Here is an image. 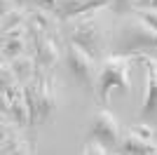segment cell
I'll use <instances>...</instances> for the list:
<instances>
[{"label":"cell","instance_id":"8","mask_svg":"<svg viewBox=\"0 0 157 155\" xmlns=\"http://www.w3.org/2000/svg\"><path fill=\"white\" fill-rule=\"evenodd\" d=\"M66 45H68V42H61V40L52 38V35H45L42 40H38V42L33 45V52H35V57H38L40 68H49V71H52L54 66L59 64L61 52H66Z\"/></svg>","mask_w":157,"mask_h":155},{"label":"cell","instance_id":"9","mask_svg":"<svg viewBox=\"0 0 157 155\" xmlns=\"http://www.w3.org/2000/svg\"><path fill=\"white\" fill-rule=\"evenodd\" d=\"M108 7H110V0H59L54 5V14L61 21H66L75 14L89 12V10H108Z\"/></svg>","mask_w":157,"mask_h":155},{"label":"cell","instance_id":"4","mask_svg":"<svg viewBox=\"0 0 157 155\" xmlns=\"http://www.w3.org/2000/svg\"><path fill=\"white\" fill-rule=\"evenodd\" d=\"M59 108V92L56 80L49 68L38 71V97H35V125H45L54 117Z\"/></svg>","mask_w":157,"mask_h":155},{"label":"cell","instance_id":"18","mask_svg":"<svg viewBox=\"0 0 157 155\" xmlns=\"http://www.w3.org/2000/svg\"><path fill=\"white\" fill-rule=\"evenodd\" d=\"M134 14H138V17H141L145 24L152 26V28L157 31V7H138Z\"/></svg>","mask_w":157,"mask_h":155},{"label":"cell","instance_id":"20","mask_svg":"<svg viewBox=\"0 0 157 155\" xmlns=\"http://www.w3.org/2000/svg\"><path fill=\"white\" fill-rule=\"evenodd\" d=\"M131 129H134L136 134H141L143 139H150V141H152V134H155V132H152V127H150V125H143V122H138V125H134Z\"/></svg>","mask_w":157,"mask_h":155},{"label":"cell","instance_id":"24","mask_svg":"<svg viewBox=\"0 0 157 155\" xmlns=\"http://www.w3.org/2000/svg\"><path fill=\"white\" fill-rule=\"evenodd\" d=\"M141 7H157V0H141Z\"/></svg>","mask_w":157,"mask_h":155},{"label":"cell","instance_id":"14","mask_svg":"<svg viewBox=\"0 0 157 155\" xmlns=\"http://www.w3.org/2000/svg\"><path fill=\"white\" fill-rule=\"evenodd\" d=\"M141 7V0H110V12L120 14V17H127V14H134Z\"/></svg>","mask_w":157,"mask_h":155},{"label":"cell","instance_id":"7","mask_svg":"<svg viewBox=\"0 0 157 155\" xmlns=\"http://www.w3.org/2000/svg\"><path fill=\"white\" fill-rule=\"evenodd\" d=\"M138 61L145 66L148 71V89H145V99H143V106L138 110V117H150L157 115V59L152 57H141L138 54Z\"/></svg>","mask_w":157,"mask_h":155},{"label":"cell","instance_id":"10","mask_svg":"<svg viewBox=\"0 0 157 155\" xmlns=\"http://www.w3.org/2000/svg\"><path fill=\"white\" fill-rule=\"evenodd\" d=\"M120 153L122 155H155L157 153V143L150 139H143L141 134H136L134 129H127L124 136H122V143H120Z\"/></svg>","mask_w":157,"mask_h":155},{"label":"cell","instance_id":"17","mask_svg":"<svg viewBox=\"0 0 157 155\" xmlns=\"http://www.w3.org/2000/svg\"><path fill=\"white\" fill-rule=\"evenodd\" d=\"M78 155H110V153H108V148H105L101 141H96V139H89V141H85V146L80 148Z\"/></svg>","mask_w":157,"mask_h":155},{"label":"cell","instance_id":"11","mask_svg":"<svg viewBox=\"0 0 157 155\" xmlns=\"http://www.w3.org/2000/svg\"><path fill=\"white\" fill-rule=\"evenodd\" d=\"M12 68H14V73H17V78H19L21 85L28 82V80H33V78L38 75V71H40L35 52H28V54H21V57L12 59Z\"/></svg>","mask_w":157,"mask_h":155},{"label":"cell","instance_id":"19","mask_svg":"<svg viewBox=\"0 0 157 155\" xmlns=\"http://www.w3.org/2000/svg\"><path fill=\"white\" fill-rule=\"evenodd\" d=\"M2 38L5 40H14V38H31V33H28V24H21L17 28H10V31L2 33Z\"/></svg>","mask_w":157,"mask_h":155},{"label":"cell","instance_id":"15","mask_svg":"<svg viewBox=\"0 0 157 155\" xmlns=\"http://www.w3.org/2000/svg\"><path fill=\"white\" fill-rule=\"evenodd\" d=\"M17 82H19V78H17V73L12 68V61L2 59L0 61V89H5L10 85H17Z\"/></svg>","mask_w":157,"mask_h":155},{"label":"cell","instance_id":"23","mask_svg":"<svg viewBox=\"0 0 157 155\" xmlns=\"http://www.w3.org/2000/svg\"><path fill=\"white\" fill-rule=\"evenodd\" d=\"M59 0H42V7H47V10H54V5H56Z\"/></svg>","mask_w":157,"mask_h":155},{"label":"cell","instance_id":"25","mask_svg":"<svg viewBox=\"0 0 157 155\" xmlns=\"http://www.w3.org/2000/svg\"><path fill=\"white\" fill-rule=\"evenodd\" d=\"M110 155H122V153H110Z\"/></svg>","mask_w":157,"mask_h":155},{"label":"cell","instance_id":"3","mask_svg":"<svg viewBox=\"0 0 157 155\" xmlns=\"http://www.w3.org/2000/svg\"><path fill=\"white\" fill-rule=\"evenodd\" d=\"M141 50H157V31L138 14H127L115 33L113 54H138Z\"/></svg>","mask_w":157,"mask_h":155},{"label":"cell","instance_id":"2","mask_svg":"<svg viewBox=\"0 0 157 155\" xmlns=\"http://www.w3.org/2000/svg\"><path fill=\"white\" fill-rule=\"evenodd\" d=\"M134 61H138V54H108L98 61L96 85H94L98 106H108V94L115 87L124 94H131V64Z\"/></svg>","mask_w":157,"mask_h":155},{"label":"cell","instance_id":"12","mask_svg":"<svg viewBox=\"0 0 157 155\" xmlns=\"http://www.w3.org/2000/svg\"><path fill=\"white\" fill-rule=\"evenodd\" d=\"M28 45H33L31 38H14V40H0V52H2V59L12 61V59L21 57V54H28Z\"/></svg>","mask_w":157,"mask_h":155},{"label":"cell","instance_id":"21","mask_svg":"<svg viewBox=\"0 0 157 155\" xmlns=\"http://www.w3.org/2000/svg\"><path fill=\"white\" fill-rule=\"evenodd\" d=\"M14 7H17V2H14V0H0V17H2V14H7L10 10H14Z\"/></svg>","mask_w":157,"mask_h":155},{"label":"cell","instance_id":"22","mask_svg":"<svg viewBox=\"0 0 157 155\" xmlns=\"http://www.w3.org/2000/svg\"><path fill=\"white\" fill-rule=\"evenodd\" d=\"M14 2L28 7V10H33V7H42V0H14Z\"/></svg>","mask_w":157,"mask_h":155},{"label":"cell","instance_id":"16","mask_svg":"<svg viewBox=\"0 0 157 155\" xmlns=\"http://www.w3.org/2000/svg\"><path fill=\"white\" fill-rule=\"evenodd\" d=\"M38 153V146H35V141L33 139H24V141H19L14 148H10L7 153H0V155H35Z\"/></svg>","mask_w":157,"mask_h":155},{"label":"cell","instance_id":"13","mask_svg":"<svg viewBox=\"0 0 157 155\" xmlns=\"http://www.w3.org/2000/svg\"><path fill=\"white\" fill-rule=\"evenodd\" d=\"M28 14H31V10L24 5H17L14 10H10L7 14H2V24H0V28H2V33L10 31V28H17V26L26 24L28 21Z\"/></svg>","mask_w":157,"mask_h":155},{"label":"cell","instance_id":"1","mask_svg":"<svg viewBox=\"0 0 157 155\" xmlns=\"http://www.w3.org/2000/svg\"><path fill=\"white\" fill-rule=\"evenodd\" d=\"M63 33L68 42H75L82 50H87L96 61L108 57V47L113 45L105 10H89V12L68 17L63 21Z\"/></svg>","mask_w":157,"mask_h":155},{"label":"cell","instance_id":"5","mask_svg":"<svg viewBox=\"0 0 157 155\" xmlns=\"http://www.w3.org/2000/svg\"><path fill=\"white\" fill-rule=\"evenodd\" d=\"M89 136L101 141L105 148H120V143H122V129H120V122L115 120V115L108 110V106H98L92 113Z\"/></svg>","mask_w":157,"mask_h":155},{"label":"cell","instance_id":"6","mask_svg":"<svg viewBox=\"0 0 157 155\" xmlns=\"http://www.w3.org/2000/svg\"><path fill=\"white\" fill-rule=\"evenodd\" d=\"M66 61L71 66L73 75L78 78L80 85H87V87H92L96 85V73H98V61L89 54L87 50H82L80 45L75 42H68L66 45Z\"/></svg>","mask_w":157,"mask_h":155}]
</instances>
